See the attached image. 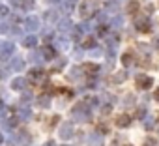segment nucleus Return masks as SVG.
Masks as SVG:
<instances>
[{"label": "nucleus", "instance_id": "obj_9", "mask_svg": "<svg viewBox=\"0 0 159 146\" xmlns=\"http://www.w3.org/2000/svg\"><path fill=\"white\" fill-rule=\"evenodd\" d=\"M153 122H155V120H153V118H146V120H144V127H146V129H152V127H153V125H155V124H153Z\"/></svg>", "mask_w": 159, "mask_h": 146}, {"label": "nucleus", "instance_id": "obj_10", "mask_svg": "<svg viewBox=\"0 0 159 146\" xmlns=\"http://www.w3.org/2000/svg\"><path fill=\"white\" fill-rule=\"evenodd\" d=\"M144 146H159V144H157L155 139H146V140H144Z\"/></svg>", "mask_w": 159, "mask_h": 146}, {"label": "nucleus", "instance_id": "obj_13", "mask_svg": "<svg viewBox=\"0 0 159 146\" xmlns=\"http://www.w3.org/2000/svg\"><path fill=\"white\" fill-rule=\"evenodd\" d=\"M152 45H153V49H157V51H159V36H155V38H153Z\"/></svg>", "mask_w": 159, "mask_h": 146}, {"label": "nucleus", "instance_id": "obj_8", "mask_svg": "<svg viewBox=\"0 0 159 146\" xmlns=\"http://www.w3.org/2000/svg\"><path fill=\"white\" fill-rule=\"evenodd\" d=\"M146 112H148V111H146V107H139V109H137V118H144V116H146Z\"/></svg>", "mask_w": 159, "mask_h": 146}, {"label": "nucleus", "instance_id": "obj_15", "mask_svg": "<svg viewBox=\"0 0 159 146\" xmlns=\"http://www.w3.org/2000/svg\"><path fill=\"white\" fill-rule=\"evenodd\" d=\"M98 34H99V36H107V28H105V26H99V28H98Z\"/></svg>", "mask_w": 159, "mask_h": 146}, {"label": "nucleus", "instance_id": "obj_18", "mask_svg": "<svg viewBox=\"0 0 159 146\" xmlns=\"http://www.w3.org/2000/svg\"><path fill=\"white\" fill-rule=\"evenodd\" d=\"M109 112H111V107H109V105H107V107H103V114H109Z\"/></svg>", "mask_w": 159, "mask_h": 146}, {"label": "nucleus", "instance_id": "obj_16", "mask_svg": "<svg viewBox=\"0 0 159 146\" xmlns=\"http://www.w3.org/2000/svg\"><path fill=\"white\" fill-rule=\"evenodd\" d=\"M84 69H86V71H98V66H86Z\"/></svg>", "mask_w": 159, "mask_h": 146}, {"label": "nucleus", "instance_id": "obj_4", "mask_svg": "<svg viewBox=\"0 0 159 146\" xmlns=\"http://www.w3.org/2000/svg\"><path fill=\"white\" fill-rule=\"evenodd\" d=\"M129 122H131V118H129L127 114H120V116L116 118V125H118V127H127Z\"/></svg>", "mask_w": 159, "mask_h": 146}, {"label": "nucleus", "instance_id": "obj_3", "mask_svg": "<svg viewBox=\"0 0 159 146\" xmlns=\"http://www.w3.org/2000/svg\"><path fill=\"white\" fill-rule=\"evenodd\" d=\"M92 11H94V4H92V2H84V4L81 6V15H83V17H88Z\"/></svg>", "mask_w": 159, "mask_h": 146}, {"label": "nucleus", "instance_id": "obj_5", "mask_svg": "<svg viewBox=\"0 0 159 146\" xmlns=\"http://www.w3.org/2000/svg\"><path fill=\"white\" fill-rule=\"evenodd\" d=\"M125 11H127V13H131V15L139 11V2H137V0H129V4H127Z\"/></svg>", "mask_w": 159, "mask_h": 146}, {"label": "nucleus", "instance_id": "obj_6", "mask_svg": "<svg viewBox=\"0 0 159 146\" xmlns=\"http://www.w3.org/2000/svg\"><path fill=\"white\" fill-rule=\"evenodd\" d=\"M137 47H139V52L144 54V58L148 60V56H150V45H146V43H139Z\"/></svg>", "mask_w": 159, "mask_h": 146}, {"label": "nucleus", "instance_id": "obj_11", "mask_svg": "<svg viewBox=\"0 0 159 146\" xmlns=\"http://www.w3.org/2000/svg\"><path fill=\"white\" fill-rule=\"evenodd\" d=\"M125 77H127V73H125V71H120L118 75H116V81H118V83H122V81H125Z\"/></svg>", "mask_w": 159, "mask_h": 146}, {"label": "nucleus", "instance_id": "obj_2", "mask_svg": "<svg viewBox=\"0 0 159 146\" xmlns=\"http://www.w3.org/2000/svg\"><path fill=\"white\" fill-rule=\"evenodd\" d=\"M137 86L139 88H142V90H148V88H152V83H153V79L152 77H148V75H137Z\"/></svg>", "mask_w": 159, "mask_h": 146}, {"label": "nucleus", "instance_id": "obj_17", "mask_svg": "<svg viewBox=\"0 0 159 146\" xmlns=\"http://www.w3.org/2000/svg\"><path fill=\"white\" fill-rule=\"evenodd\" d=\"M118 6H116V2H109V10H116Z\"/></svg>", "mask_w": 159, "mask_h": 146}, {"label": "nucleus", "instance_id": "obj_14", "mask_svg": "<svg viewBox=\"0 0 159 146\" xmlns=\"http://www.w3.org/2000/svg\"><path fill=\"white\" fill-rule=\"evenodd\" d=\"M122 25H124V19H120V17H116V21H114V26H116V28H120Z\"/></svg>", "mask_w": 159, "mask_h": 146}, {"label": "nucleus", "instance_id": "obj_19", "mask_svg": "<svg viewBox=\"0 0 159 146\" xmlns=\"http://www.w3.org/2000/svg\"><path fill=\"white\" fill-rule=\"evenodd\" d=\"M153 98H155V99H157V101H159V88H157V90H155V92H153Z\"/></svg>", "mask_w": 159, "mask_h": 146}, {"label": "nucleus", "instance_id": "obj_12", "mask_svg": "<svg viewBox=\"0 0 159 146\" xmlns=\"http://www.w3.org/2000/svg\"><path fill=\"white\" fill-rule=\"evenodd\" d=\"M94 43H96V41L90 38V39H86V41H84V47H86V49H90V47H94Z\"/></svg>", "mask_w": 159, "mask_h": 146}, {"label": "nucleus", "instance_id": "obj_1", "mask_svg": "<svg viewBox=\"0 0 159 146\" xmlns=\"http://www.w3.org/2000/svg\"><path fill=\"white\" fill-rule=\"evenodd\" d=\"M135 28L140 32H150L152 30V19L148 17H137L135 19Z\"/></svg>", "mask_w": 159, "mask_h": 146}, {"label": "nucleus", "instance_id": "obj_7", "mask_svg": "<svg viewBox=\"0 0 159 146\" xmlns=\"http://www.w3.org/2000/svg\"><path fill=\"white\" fill-rule=\"evenodd\" d=\"M122 64H124V66H131V64H133V54H131V52L122 54Z\"/></svg>", "mask_w": 159, "mask_h": 146}]
</instances>
